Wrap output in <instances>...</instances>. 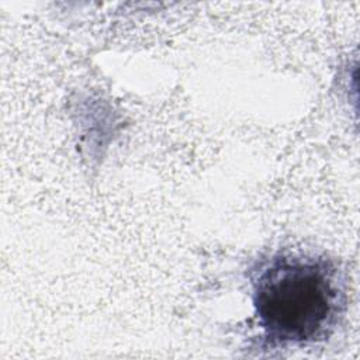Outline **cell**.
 <instances>
[{
	"label": "cell",
	"mask_w": 360,
	"mask_h": 360,
	"mask_svg": "<svg viewBox=\"0 0 360 360\" xmlns=\"http://www.w3.org/2000/svg\"><path fill=\"white\" fill-rule=\"evenodd\" d=\"M252 301L264 347L325 340L338 326L346 292L336 264L308 253H276L250 273Z\"/></svg>",
	"instance_id": "obj_1"
}]
</instances>
